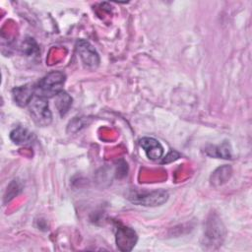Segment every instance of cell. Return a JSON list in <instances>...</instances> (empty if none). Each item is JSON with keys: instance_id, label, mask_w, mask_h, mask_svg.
Here are the masks:
<instances>
[{"instance_id": "5b68a950", "label": "cell", "mask_w": 252, "mask_h": 252, "mask_svg": "<svg viewBox=\"0 0 252 252\" xmlns=\"http://www.w3.org/2000/svg\"><path fill=\"white\" fill-rule=\"evenodd\" d=\"M138 241L136 231L128 226H119L115 234L116 246L120 251H131Z\"/></svg>"}, {"instance_id": "52a82bcc", "label": "cell", "mask_w": 252, "mask_h": 252, "mask_svg": "<svg viewBox=\"0 0 252 252\" xmlns=\"http://www.w3.org/2000/svg\"><path fill=\"white\" fill-rule=\"evenodd\" d=\"M12 96L16 104L25 107L28 106L30 101L34 96V85L26 84L16 87L12 90Z\"/></svg>"}, {"instance_id": "ba28073f", "label": "cell", "mask_w": 252, "mask_h": 252, "mask_svg": "<svg viewBox=\"0 0 252 252\" xmlns=\"http://www.w3.org/2000/svg\"><path fill=\"white\" fill-rule=\"evenodd\" d=\"M205 153L213 158H231L232 155H231V148L229 143L227 142H222L220 145H210L206 148Z\"/></svg>"}, {"instance_id": "9c48e42d", "label": "cell", "mask_w": 252, "mask_h": 252, "mask_svg": "<svg viewBox=\"0 0 252 252\" xmlns=\"http://www.w3.org/2000/svg\"><path fill=\"white\" fill-rule=\"evenodd\" d=\"M10 139L16 145H27L33 140V134L27 128L19 126L10 132Z\"/></svg>"}, {"instance_id": "3957f363", "label": "cell", "mask_w": 252, "mask_h": 252, "mask_svg": "<svg viewBox=\"0 0 252 252\" xmlns=\"http://www.w3.org/2000/svg\"><path fill=\"white\" fill-rule=\"evenodd\" d=\"M128 199L137 205L145 207H157L164 204L168 199V193L165 190L159 189L151 192H132Z\"/></svg>"}, {"instance_id": "8992f818", "label": "cell", "mask_w": 252, "mask_h": 252, "mask_svg": "<svg viewBox=\"0 0 252 252\" xmlns=\"http://www.w3.org/2000/svg\"><path fill=\"white\" fill-rule=\"evenodd\" d=\"M139 145L144 150L147 158L152 160L159 159L163 156V148L155 138L144 137L139 140Z\"/></svg>"}, {"instance_id": "6da1fadb", "label": "cell", "mask_w": 252, "mask_h": 252, "mask_svg": "<svg viewBox=\"0 0 252 252\" xmlns=\"http://www.w3.org/2000/svg\"><path fill=\"white\" fill-rule=\"evenodd\" d=\"M66 80V76L61 71H53L45 75L42 79L34 85V95L50 98L56 96L63 91V86Z\"/></svg>"}, {"instance_id": "277c9868", "label": "cell", "mask_w": 252, "mask_h": 252, "mask_svg": "<svg viewBox=\"0 0 252 252\" xmlns=\"http://www.w3.org/2000/svg\"><path fill=\"white\" fill-rule=\"evenodd\" d=\"M76 52L87 68L95 69L99 65L98 53L89 41L85 39L78 40L76 42Z\"/></svg>"}, {"instance_id": "8fae6325", "label": "cell", "mask_w": 252, "mask_h": 252, "mask_svg": "<svg viewBox=\"0 0 252 252\" xmlns=\"http://www.w3.org/2000/svg\"><path fill=\"white\" fill-rule=\"evenodd\" d=\"M72 97L65 92H60L55 96V106L61 116H64L70 109L72 105Z\"/></svg>"}, {"instance_id": "30bf717a", "label": "cell", "mask_w": 252, "mask_h": 252, "mask_svg": "<svg viewBox=\"0 0 252 252\" xmlns=\"http://www.w3.org/2000/svg\"><path fill=\"white\" fill-rule=\"evenodd\" d=\"M230 175H231V167L230 166L224 165V166L219 167L211 175V183L214 186L222 185L229 179Z\"/></svg>"}, {"instance_id": "7a4b0ae2", "label": "cell", "mask_w": 252, "mask_h": 252, "mask_svg": "<svg viewBox=\"0 0 252 252\" xmlns=\"http://www.w3.org/2000/svg\"><path fill=\"white\" fill-rule=\"evenodd\" d=\"M29 112L33 122L40 127L48 126L52 121V113L46 98L34 95L30 101Z\"/></svg>"}]
</instances>
